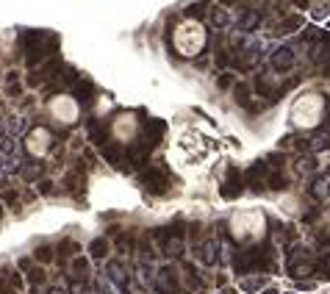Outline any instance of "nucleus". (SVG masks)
<instances>
[{
    "label": "nucleus",
    "instance_id": "nucleus-1",
    "mask_svg": "<svg viewBox=\"0 0 330 294\" xmlns=\"http://www.w3.org/2000/svg\"><path fill=\"white\" fill-rule=\"evenodd\" d=\"M322 111H325V103H322L319 95H303L297 103H294L291 117H294V122H297L300 128H311V125H316V122L322 120Z\"/></svg>",
    "mask_w": 330,
    "mask_h": 294
},
{
    "label": "nucleus",
    "instance_id": "nucleus-2",
    "mask_svg": "<svg viewBox=\"0 0 330 294\" xmlns=\"http://www.w3.org/2000/svg\"><path fill=\"white\" fill-rule=\"evenodd\" d=\"M175 45H178L180 53L194 56V53H197V50L205 45V31H203V25H197V22H184V25L178 28V33H175Z\"/></svg>",
    "mask_w": 330,
    "mask_h": 294
},
{
    "label": "nucleus",
    "instance_id": "nucleus-3",
    "mask_svg": "<svg viewBox=\"0 0 330 294\" xmlns=\"http://www.w3.org/2000/svg\"><path fill=\"white\" fill-rule=\"evenodd\" d=\"M0 216H3V208H0Z\"/></svg>",
    "mask_w": 330,
    "mask_h": 294
}]
</instances>
